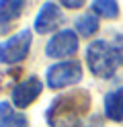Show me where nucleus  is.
I'll return each instance as SVG.
<instances>
[{
	"label": "nucleus",
	"instance_id": "ddd939ff",
	"mask_svg": "<svg viewBox=\"0 0 123 127\" xmlns=\"http://www.w3.org/2000/svg\"><path fill=\"white\" fill-rule=\"evenodd\" d=\"M8 127H29V121H27V117H25V115H16L12 121H10Z\"/></svg>",
	"mask_w": 123,
	"mask_h": 127
},
{
	"label": "nucleus",
	"instance_id": "7ed1b4c3",
	"mask_svg": "<svg viewBox=\"0 0 123 127\" xmlns=\"http://www.w3.org/2000/svg\"><path fill=\"white\" fill-rule=\"evenodd\" d=\"M45 80L51 90H62V88H68V86H74L82 80V66L76 60L53 64V66L47 68Z\"/></svg>",
	"mask_w": 123,
	"mask_h": 127
},
{
	"label": "nucleus",
	"instance_id": "9b49d317",
	"mask_svg": "<svg viewBox=\"0 0 123 127\" xmlns=\"http://www.w3.org/2000/svg\"><path fill=\"white\" fill-rule=\"evenodd\" d=\"M90 8L94 10V14L103 19H117L119 17V4L113 2V0H96V2L90 4Z\"/></svg>",
	"mask_w": 123,
	"mask_h": 127
},
{
	"label": "nucleus",
	"instance_id": "9d476101",
	"mask_svg": "<svg viewBox=\"0 0 123 127\" xmlns=\"http://www.w3.org/2000/svg\"><path fill=\"white\" fill-rule=\"evenodd\" d=\"M74 29H76V33L82 35V37H90L94 35L98 31V19L94 12H84L80 14V17L74 21Z\"/></svg>",
	"mask_w": 123,
	"mask_h": 127
},
{
	"label": "nucleus",
	"instance_id": "4468645a",
	"mask_svg": "<svg viewBox=\"0 0 123 127\" xmlns=\"http://www.w3.org/2000/svg\"><path fill=\"white\" fill-rule=\"evenodd\" d=\"M62 6H66V8H82L84 2H82V0H64Z\"/></svg>",
	"mask_w": 123,
	"mask_h": 127
},
{
	"label": "nucleus",
	"instance_id": "6e6552de",
	"mask_svg": "<svg viewBox=\"0 0 123 127\" xmlns=\"http://www.w3.org/2000/svg\"><path fill=\"white\" fill-rule=\"evenodd\" d=\"M25 2H6V0H2L0 2V35L8 33V29H12V25L16 21H19V17L25 12Z\"/></svg>",
	"mask_w": 123,
	"mask_h": 127
},
{
	"label": "nucleus",
	"instance_id": "1a4fd4ad",
	"mask_svg": "<svg viewBox=\"0 0 123 127\" xmlns=\"http://www.w3.org/2000/svg\"><path fill=\"white\" fill-rule=\"evenodd\" d=\"M105 115L107 119H111V121H123V86L119 88H115L111 92L105 94Z\"/></svg>",
	"mask_w": 123,
	"mask_h": 127
},
{
	"label": "nucleus",
	"instance_id": "f8f14e48",
	"mask_svg": "<svg viewBox=\"0 0 123 127\" xmlns=\"http://www.w3.org/2000/svg\"><path fill=\"white\" fill-rule=\"evenodd\" d=\"M14 117L16 115L12 113V105L8 100H2L0 102V127H8Z\"/></svg>",
	"mask_w": 123,
	"mask_h": 127
},
{
	"label": "nucleus",
	"instance_id": "20e7f679",
	"mask_svg": "<svg viewBox=\"0 0 123 127\" xmlns=\"http://www.w3.org/2000/svg\"><path fill=\"white\" fill-rule=\"evenodd\" d=\"M33 43V33L29 29H23L19 33H14L12 37H8L6 41L0 43V64H19L29 55Z\"/></svg>",
	"mask_w": 123,
	"mask_h": 127
},
{
	"label": "nucleus",
	"instance_id": "f257e3e1",
	"mask_svg": "<svg viewBox=\"0 0 123 127\" xmlns=\"http://www.w3.org/2000/svg\"><path fill=\"white\" fill-rule=\"evenodd\" d=\"M90 109V96L86 90H74L60 94L47 109V123L51 127H80L82 115Z\"/></svg>",
	"mask_w": 123,
	"mask_h": 127
},
{
	"label": "nucleus",
	"instance_id": "0eeeda50",
	"mask_svg": "<svg viewBox=\"0 0 123 127\" xmlns=\"http://www.w3.org/2000/svg\"><path fill=\"white\" fill-rule=\"evenodd\" d=\"M64 21V14L60 10V6L53 4V2H45L43 6H41V10L37 12V19H35V31L39 35H47L51 33V31H55L57 27L62 25Z\"/></svg>",
	"mask_w": 123,
	"mask_h": 127
},
{
	"label": "nucleus",
	"instance_id": "f03ea898",
	"mask_svg": "<svg viewBox=\"0 0 123 127\" xmlns=\"http://www.w3.org/2000/svg\"><path fill=\"white\" fill-rule=\"evenodd\" d=\"M86 64L96 78H113L121 64V53L109 41H92L86 49Z\"/></svg>",
	"mask_w": 123,
	"mask_h": 127
},
{
	"label": "nucleus",
	"instance_id": "423d86ee",
	"mask_svg": "<svg viewBox=\"0 0 123 127\" xmlns=\"http://www.w3.org/2000/svg\"><path fill=\"white\" fill-rule=\"evenodd\" d=\"M41 92H43V82L37 76H29L12 88L10 98H12V105L16 109H27L31 102H35L39 98Z\"/></svg>",
	"mask_w": 123,
	"mask_h": 127
},
{
	"label": "nucleus",
	"instance_id": "39448f33",
	"mask_svg": "<svg viewBox=\"0 0 123 127\" xmlns=\"http://www.w3.org/2000/svg\"><path fill=\"white\" fill-rule=\"evenodd\" d=\"M76 51H78V35L74 33L72 29L57 31L45 45V53L49 58H53V60L70 58V55H74Z\"/></svg>",
	"mask_w": 123,
	"mask_h": 127
},
{
	"label": "nucleus",
	"instance_id": "2eb2a0df",
	"mask_svg": "<svg viewBox=\"0 0 123 127\" xmlns=\"http://www.w3.org/2000/svg\"><path fill=\"white\" fill-rule=\"evenodd\" d=\"M119 53H121V64H123V47H121V49H119Z\"/></svg>",
	"mask_w": 123,
	"mask_h": 127
}]
</instances>
